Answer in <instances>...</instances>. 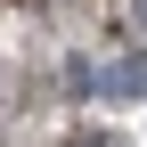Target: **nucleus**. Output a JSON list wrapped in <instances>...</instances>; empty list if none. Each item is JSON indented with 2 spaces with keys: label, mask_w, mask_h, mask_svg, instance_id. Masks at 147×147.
<instances>
[{
  "label": "nucleus",
  "mask_w": 147,
  "mask_h": 147,
  "mask_svg": "<svg viewBox=\"0 0 147 147\" xmlns=\"http://www.w3.org/2000/svg\"><path fill=\"white\" fill-rule=\"evenodd\" d=\"M98 90H106V98H147V65H139V57H131V65H106Z\"/></svg>",
  "instance_id": "nucleus-1"
},
{
  "label": "nucleus",
  "mask_w": 147,
  "mask_h": 147,
  "mask_svg": "<svg viewBox=\"0 0 147 147\" xmlns=\"http://www.w3.org/2000/svg\"><path fill=\"white\" fill-rule=\"evenodd\" d=\"M139 25H147V0H139Z\"/></svg>",
  "instance_id": "nucleus-2"
}]
</instances>
